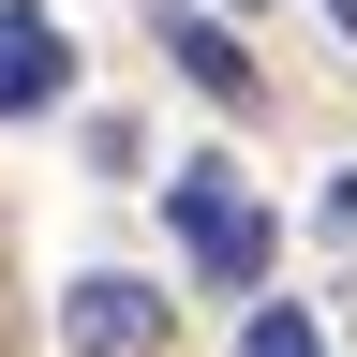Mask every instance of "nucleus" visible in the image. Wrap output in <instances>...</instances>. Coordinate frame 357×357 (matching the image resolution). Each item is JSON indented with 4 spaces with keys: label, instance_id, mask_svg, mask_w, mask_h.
<instances>
[{
    "label": "nucleus",
    "instance_id": "1",
    "mask_svg": "<svg viewBox=\"0 0 357 357\" xmlns=\"http://www.w3.org/2000/svg\"><path fill=\"white\" fill-rule=\"evenodd\" d=\"M164 223H178V253H194L208 298H253V283H268V208H253L238 164H178V178H164Z\"/></svg>",
    "mask_w": 357,
    "mask_h": 357
},
{
    "label": "nucleus",
    "instance_id": "2",
    "mask_svg": "<svg viewBox=\"0 0 357 357\" xmlns=\"http://www.w3.org/2000/svg\"><path fill=\"white\" fill-rule=\"evenodd\" d=\"M164 328H178V312H164L149 283H134V268H89V283L60 298V342H75V357H149Z\"/></svg>",
    "mask_w": 357,
    "mask_h": 357
},
{
    "label": "nucleus",
    "instance_id": "3",
    "mask_svg": "<svg viewBox=\"0 0 357 357\" xmlns=\"http://www.w3.org/2000/svg\"><path fill=\"white\" fill-rule=\"evenodd\" d=\"M75 89V45H60V15L45 0H0V119H45Z\"/></svg>",
    "mask_w": 357,
    "mask_h": 357
},
{
    "label": "nucleus",
    "instance_id": "4",
    "mask_svg": "<svg viewBox=\"0 0 357 357\" xmlns=\"http://www.w3.org/2000/svg\"><path fill=\"white\" fill-rule=\"evenodd\" d=\"M164 45H178V75H194L208 105H253V60H238V30H223V15H178V0H164Z\"/></svg>",
    "mask_w": 357,
    "mask_h": 357
},
{
    "label": "nucleus",
    "instance_id": "5",
    "mask_svg": "<svg viewBox=\"0 0 357 357\" xmlns=\"http://www.w3.org/2000/svg\"><path fill=\"white\" fill-rule=\"evenodd\" d=\"M238 357H328V328H312V312H283V298H268L253 328H238Z\"/></svg>",
    "mask_w": 357,
    "mask_h": 357
},
{
    "label": "nucleus",
    "instance_id": "6",
    "mask_svg": "<svg viewBox=\"0 0 357 357\" xmlns=\"http://www.w3.org/2000/svg\"><path fill=\"white\" fill-rule=\"evenodd\" d=\"M328 238H357V178H328Z\"/></svg>",
    "mask_w": 357,
    "mask_h": 357
},
{
    "label": "nucleus",
    "instance_id": "7",
    "mask_svg": "<svg viewBox=\"0 0 357 357\" xmlns=\"http://www.w3.org/2000/svg\"><path fill=\"white\" fill-rule=\"evenodd\" d=\"M328 15H342V45H357V0H328Z\"/></svg>",
    "mask_w": 357,
    "mask_h": 357
}]
</instances>
